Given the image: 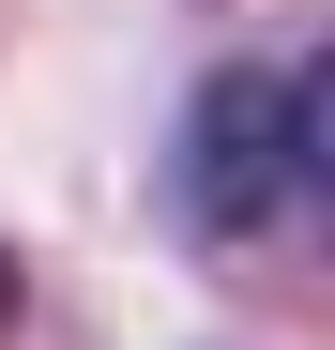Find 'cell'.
<instances>
[{"mask_svg":"<svg viewBox=\"0 0 335 350\" xmlns=\"http://www.w3.org/2000/svg\"><path fill=\"white\" fill-rule=\"evenodd\" d=\"M183 213L213 228V244H259V228H290V77L244 62L198 92L183 122Z\"/></svg>","mask_w":335,"mask_h":350,"instance_id":"cell-1","label":"cell"},{"mask_svg":"<svg viewBox=\"0 0 335 350\" xmlns=\"http://www.w3.org/2000/svg\"><path fill=\"white\" fill-rule=\"evenodd\" d=\"M290 228L335 244V62H290Z\"/></svg>","mask_w":335,"mask_h":350,"instance_id":"cell-2","label":"cell"},{"mask_svg":"<svg viewBox=\"0 0 335 350\" xmlns=\"http://www.w3.org/2000/svg\"><path fill=\"white\" fill-rule=\"evenodd\" d=\"M0 320H16V274H0Z\"/></svg>","mask_w":335,"mask_h":350,"instance_id":"cell-3","label":"cell"}]
</instances>
